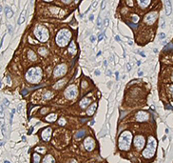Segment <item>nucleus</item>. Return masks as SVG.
Returning a JSON list of instances; mask_svg holds the SVG:
<instances>
[{
    "instance_id": "1",
    "label": "nucleus",
    "mask_w": 173,
    "mask_h": 163,
    "mask_svg": "<svg viewBox=\"0 0 173 163\" xmlns=\"http://www.w3.org/2000/svg\"><path fill=\"white\" fill-rule=\"evenodd\" d=\"M42 79V70L39 67H32L26 73V80L31 84H36Z\"/></svg>"
},
{
    "instance_id": "2",
    "label": "nucleus",
    "mask_w": 173,
    "mask_h": 163,
    "mask_svg": "<svg viewBox=\"0 0 173 163\" xmlns=\"http://www.w3.org/2000/svg\"><path fill=\"white\" fill-rule=\"evenodd\" d=\"M132 140V135L129 131H124L120 135L118 139V147L122 151L128 150Z\"/></svg>"
},
{
    "instance_id": "3",
    "label": "nucleus",
    "mask_w": 173,
    "mask_h": 163,
    "mask_svg": "<svg viewBox=\"0 0 173 163\" xmlns=\"http://www.w3.org/2000/svg\"><path fill=\"white\" fill-rule=\"evenodd\" d=\"M71 37V32L68 30V29H62L61 31L58 32V33L56 34V44L59 46V47H65L67 46L68 43L70 42Z\"/></svg>"
},
{
    "instance_id": "4",
    "label": "nucleus",
    "mask_w": 173,
    "mask_h": 163,
    "mask_svg": "<svg viewBox=\"0 0 173 163\" xmlns=\"http://www.w3.org/2000/svg\"><path fill=\"white\" fill-rule=\"evenodd\" d=\"M156 148H157V141L154 138L153 136H149L148 140H147V146L145 149V151L143 152V156L145 158H151L156 152Z\"/></svg>"
},
{
    "instance_id": "5",
    "label": "nucleus",
    "mask_w": 173,
    "mask_h": 163,
    "mask_svg": "<svg viewBox=\"0 0 173 163\" xmlns=\"http://www.w3.org/2000/svg\"><path fill=\"white\" fill-rule=\"evenodd\" d=\"M33 33H34L36 38L41 42H46L50 37L49 31L44 26H41V25L35 27L34 31H33Z\"/></svg>"
},
{
    "instance_id": "6",
    "label": "nucleus",
    "mask_w": 173,
    "mask_h": 163,
    "mask_svg": "<svg viewBox=\"0 0 173 163\" xmlns=\"http://www.w3.org/2000/svg\"><path fill=\"white\" fill-rule=\"evenodd\" d=\"M77 95H78V90L75 85L69 86L65 91V96L68 99H74L77 97Z\"/></svg>"
},
{
    "instance_id": "7",
    "label": "nucleus",
    "mask_w": 173,
    "mask_h": 163,
    "mask_svg": "<svg viewBox=\"0 0 173 163\" xmlns=\"http://www.w3.org/2000/svg\"><path fill=\"white\" fill-rule=\"evenodd\" d=\"M68 71V67L66 64H59L53 71V76L54 77H62L66 75Z\"/></svg>"
},
{
    "instance_id": "8",
    "label": "nucleus",
    "mask_w": 173,
    "mask_h": 163,
    "mask_svg": "<svg viewBox=\"0 0 173 163\" xmlns=\"http://www.w3.org/2000/svg\"><path fill=\"white\" fill-rule=\"evenodd\" d=\"M158 18V12H147L144 18L145 23L147 25H152L153 23H155V21Z\"/></svg>"
},
{
    "instance_id": "9",
    "label": "nucleus",
    "mask_w": 173,
    "mask_h": 163,
    "mask_svg": "<svg viewBox=\"0 0 173 163\" xmlns=\"http://www.w3.org/2000/svg\"><path fill=\"white\" fill-rule=\"evenodd\" d=\"M145 143H146V140H145V137L143 135H137L135 136L134 138V146L137 150H142L144 146H145Z\"/></svg>"
},
{
    "instance_id": "10",
    "label": "nucleus",
    "mask_w": 173,
    "mask_h": 163,
    "mask_svg": "<svg viewBox=\"0 0 173 163\" xmlns=\"http://www.w3.org/2000/svg\"><path fill=\"white\" fill-rule=\"evenodd\" d=\"M84 145H85L87 151L91 152L95 148V141L91 137H87L84 141Z\"/></svg>"
},
{
    "instance_id": "11",
    "label": "nucleus",
    "mask_w": 173,
    "mask_h": 163,
    "mask_svg": "<svg viewBox=\"0 0 173 163\" xmlns=\"http://www.w3.org/2000/svg\"><path fill=\"white\" fill-rule=\"evenodd\" d=\"M148 118H149V115L146 112L144 111L138 112L136 116H135V119L137 120L138 122H144V121L148 120Z\"/></svg>"
},
{
    "instance_id": "12",
    "label": "nucleus",
    "mask_w": 173,
    "mask_h": 163,
    "mask_svg": "<svg viewBox=\"0 0 173 163\" xmlns=\"http://www.w3.org/2000/svg\"><path fill=\"white\" fill-rule=\"evenodd\" d=\"M51 133H52V131H51V127H48L45 130H43L42 133H41V138H42V140H44V141H49L51 139Z\"/></svg>"
},
{
    "instance_id": "13",
    "label": "nucleus",
    "mask_w": 173,
    "mask_h": 163,
    "mask_svg": "<svg viewBox=\"0 0 173 163\" xmlns=\"http://www.w3.org/2000/svg\"><path fill=\"white\" fill-rule=\"evenodd\" d=\"M96 108H97V104L96 103H93L91 106L89 107V109L87 110V115H89V116H91V115L94 114V112L96 111Z\"/></svg>"
},
{
    "instance_id": "14",
    "label": "nucleus",
    "mask_w": 173,
    "mask_h": 163,
    "mask_svg": "<svg viewBox=\"0 0 173 163\" xmlns=\"http://www.w3.org/2000/svg\"><path fill=\"white\" fill-rule=\"evenodd\" d=\"M91 100L90 99V98H83L81 101H80V103H79V105H80V107L82 108V109H85V108H87L88 106H89V104L91 103Z\"/></svg>"
},
{
    "instance_id": "15",
    "label": "nucleus",
    "mask_w": 173,
    "mask_h": 163,
    "mask_svg": "<svg viewBox=\"0 0 173 163\" xmlns=\"http://www.w3.org/2000/svg\"><path fill=\"white\" fill-rule=\"evenodd\" d=\"M137 3L140 6V8L146 9L150 4V0H139V1H137Z\"/></svg>"
},
{
    "instance_id": "16",
    "label": "nucleus",
    "mask_w": 173,
    "mask_h": 163,
    "mask_svg": "<svg viewBox=\"0 0 173 163\" xmlns=\"http://www.w3.org/2000/svg\"><path fill=\"white\" fill-rule=\"evenodd\" d=\"M165 13H166V15H169L171 13V10H172V8H171V3H170L169 0H165Z\"/></svg>"
},
{
    "instance_id": "17",
    "label": "nucleus",
    "mask_w": 173,
    "mask_h": 163,
    "mask_svg": "<svg viewBox=\"0 0 173 163\" xmlns=\"http://www.w3.org/2000/svg\"><path fill=\"white\" fill-rule=\"evenodd\" d=\"M54 162H55L54 157L51 155H47L43 158V160H42V163H54Z\"/></svg>"
},
{
    "instance_id": "18",
    "label": "nucleus",
    "mask_w": 173,
    "mask_h": 163,
    "mask_svg": "<svg viewBox=\"0 0 173 163\" xmlns=\"http://www.w3.org/2000/svg\"><path fill=\"white\" fill-rule=\"evenodd\" d=\"M67 81L68 80L67 79H62V80H60V81H58V82H56V83L53 85V88L54 89H60V88H62L65 85V84L67 83Z\"/></svg>"
},
{
    "instance_id": "19",
    "label": "nucleus",
    "mask_w": 173,
    "mask_h": 163,
    "mask_svg": "<svg viewBox=\"0 0 173 163\" xmlns=\"http://www.w3.org/2000/svg\"><path fill=\"white\" fill-rule=\"evenodd\" d=\"M28 58L31 60V61H35L36 56L33 51H32V50H29L28 51Z\"/></svg>"
},
{
    "instance_id": "20",
    "label": "nucleus",
    "mask_w": 173,
    "mask_h": 163,
    "mask_svg": "<svg viewBox=\"0 0 173 163\" xmlns=\"http://www.w3.org/2000/svg\"><path fill=\"white\" fill-rule=\"evenodd\" d=\"M69 52L72 53V55H74L75 52H76V45L73 41H71V44H70V46H69Z\"/></svg>"
},
{
    "instance_id": "21",
    "label": "nucleus",
    "mask_w": 173,
    "mask_h": 163,
    "mask_svg": "<svg viewBox=\"0 0 173 163\" xmlns=\"http://www.w3.org/2000/svg\"><path fill=\"white\" fill-rule=\"evenodd\" d=\"M56 118H57V115H55V114H51V115H49L46 117V120H47L48 122H53V121L56 120Z\"/></svg>"
},
{
    "instance_id": "22",
    "label": "nucleus",
    "mask_w": 173,
    "mask_h": 163,
    "mask_svg": "<svg viewBox=\"0 0 173 163\" xmlns=\"http://www.w3.org/2000/svg\"><path fill=\"white\" fill-rule=\"evenodd\" d=\"M85 135H86V131L85 130H80V131H78L75 134V138L76 139L82 138V137L85 136Z\"/></svg>"
},
{
    "instance_id": "23",
    "label": "nucleus",
    "mask_w": 173,
    "mask_h": 163,
    "mask_svg": "<svg viewBox=\"0 0 173 163\" xmlns=\"http://www.w3.org/2000/svg\"><path fill=\"white\" fill-rule=\"evenodd\" d=\"M41 158H40V155L37 153H34L32 155V163H39Z\"/></svg>"
},
{
    "instance_id": "24",
    "label": "nucleus",
    "mask_w": 173,
    "mask_h": 163,
    "mask_svg": "<svg viewBox=\"0 0 173 163\" xmlns=\"http://www.w3.org/2000/svg\"><path fill=\"white\" fill-rule=\"evenodd\" d=\"M38 53H39L40 56H47V53H48V51H47V49L46 48H44V47H41V48L38 49Z\"/></svg>"
},
{
    "instance_id": "25",
    "label": "nucleus",
    "mask_w": 173,
    "mask_h": 163,
    "mask_svg": "<svg viewBox=\"0 0 173 163\" xmlns=\"http://www.w3.org/2000/svg\"><path fill=\"white\" fill-rule=\"evenodd\" d=\"M5 10H6V15H7V18H11V17L13 15V12H12L9 7H6Z\"/></svg>"
},
{
    "instance_id": "26",
    "label": "nucleus",
    "mask_w": 173,
    "mask_h": 163,
    "mask_svg": "<svg viewBox=\"0 0 173 163\" xmlns=\"http://www.w3.org/2000/svg\"><path fill=\"white\" fill-rule=\"evenodd\" d=\"M52 96H53V94H52V93H51V92H47V93L43 96V99L49 100V99H51Z\"/></svg>"
},
{
    "instance_id": "27",
    "label": "nucleus",
    "mask_w": 173,
    "mask_h": 163,
    "mask_svg": "<svg viewBox=\"0 0 173 163\" xmlns=\"http://www.w3.org/2000/svg\"><path fill=\"white\" fill-rule=\"evenodd\" d=\"M173 52V45L172 44H167L166 46H165V48H164V52Z\"/></svg>"
},
{
    "instance_id": "28",
    "label": "nucleus",
    "mask_w": 173,
    "mask_h": 163,
    "mask_svg": "<svg viewBox=\"0 0 173 163\" xmlns=\"http://www.w3.org/2000/svg\"><path fill=\"white\" fill-rule=\"evenodd\" d=\"M25 18H26V16H25V11H24L22 12V14H21V16L19 17V19H18V24H22L24 22V20H25Z\"/></svg>"
},
{
    "instance_id": "29",
    "label": "nucleus",
    "mask_w": 173,
    "mask_h": 163,
    "mask_svg": "<svg viewBox=\"0 0 173 163\" xmlns=\"http://www.w3.org/2000/svg\"><path fill=\"white\" fill-rule=\"evenodd\" d=\"M35 152H37V153H41V154H45V153H46V148L45 147H36Z\"/></svg>"
},
{
    "instance_id": "30",
    "label": "nucleus",
    "mask_w": 173,
    "mask_h": 163,
    "mask_svg": "<svg viewBox=\"0 0 173 163\" xmlns=\"http://www.w3.org/2000/svg\"><path fill=\"white\" fill-rule=\"evenodd\" d=\"M58 124H59L60 126H64V125L66 124V119L63 118V117H61V118L58 120Z\"/></svg>"
},
{
    "instance_id": "31",
    "label": "nucleus",
    "mask_w": 173,
    "mask_h": 163,
    "mask_svg": "<svg viewBox=\"0 0 173 163\" xmlns=\"http://www.w3.org/2000/svg\"><path fill=\"white\" fill-rule=\"evenodd\" d=\"M131 19H132V21L134 22V24H136L138 22V20H139V17H138V15L134 14V15L131 16ZM133 22H132V23H133Z\"/></svg>"
},
{
    "instance_id": "32",
    "label": "nucleus",
    "mask_w": 173,
    "mask_h": 163,
    "mask_svg": "<svg viewBox=\"0 0 173 163\" xmlns=\"http://www.w3.org/2000/svg\"><path fill=\"white\" fill-rule=\"evenodd\" d=\"M169 93H170V96L173 98V85H170L169 86Z\"/></svg>"
},
{
    "instance_id": "33",
    "label": "nucleus",
    "mask_w": 173,
    "mask_h": 163,
    "mask_svg": "<svg viewBox=\"0 0 173 163\" xmlns=\"http://www.w3.org/2000/svg\"><path fill=\"white\" fill-rule=\"evenodd\" d=\"M128 25H129V26H130V27H131L132 29H136V28H137V25H136V24H133L132 22H129V23H128Z\"/></svg>"
},
{
    "instance_id": "34",
    "label": "nucleus",
    "mask_w": 173,
    "mask_h": 163,
    "mask_svg": "<svg viewBox=\"0 0 173 163\" xmlns=\"http://www.w3.org/2000/svg\"><path fill=\"white\" fill-rule=\"evenodd\" d=\"M159 37H160V39H164V38H165V34L162 32V33H160V34H159Z\"/></svg>"
},
{
    "instance_id": "35",
    "label": "nucleus",
    "mask_w": 173,
    "mask_h": 163,
    "mask_svg": "<svg viewBox=\"0 0 173 163\" xmlns=\"http://www.w3.org/2000/svg\"><path fill=\"white\" fill-rule=\"evenodd\" d=\"M68 163H78L75 159H70L69 161H68Z\"/></svg>"
},
{
    "instance_id": "36",
    "label": "nucleus",
    "mask_w": 173,
    "mask_h": 163,
    "mask_svg": "<svg viewBox=\"0 0 173 163\" xmlns=\"http://www.w3.org/2000/svg\"><path fill=\"white\" fill-rule=\"evenodd\" d=\"M87 86H88V84H87V82L85 81V80H84V81L82 82V87L83 88H86Z\"/></svg>"
},
{
    "instance_id": "37",
    "label": "nucleus",
    "mask_w": 173,
    "mask_h": 163,
    "mask_svg": "<svg viewBox=\"0 0 173 163\" xmlns=\"http://www.w3.org/2000/svg\"><path fill=\"white\" fill-rule=\"evenodd\" d=\"M47 111H48L47 108H44V109H42V110H41L40 112H41V114H45V113H46Z\"/></svg>"
},
{
    "instance_id": "38",
    "label": "nucleus",
    "mask_w": 173,
    "mask_h": 163,
    "mask_svg": "<svg viewBox=\"0 0 173 163\" xmlns=\"http://www.w3.org/2000/svg\"><path fill=\"white\" fill-rule=\"evenodd\" d=\"M97 25H98V26H101V22H100V17H98V20H97Z\"/></svg>"
},
{
    "instance_id": "39",
    "label": "nucleus",
    "mask_w": 173,
    "mask_h": 163,
    "mask_svg": "<svg viewBox=\"0 0 173 163\" xmlns=\"http://www.w3.org/2000/svg\"><path fill=\"white\" fill-rule=\"evenodd\" d=\"M94 40H95V37H94V36H93V35L91 36V42H93Z\"/></svg>"
},
{
    "instance_id": "40",
    "label": "nucleus",
    "mask_w": 173,
    "mask_h": 163,
    "mask_svg": "<svg viewBox=\"0 0 173 163\" xmlns=\"http://www.w3.org/2000/svg\"><path fill=\"white\" fill-rule=\"evenodd\" d=\"M64 3H66V4H70V3H71V1H66V0H63Z\"/></svg>"
},
{
    "instance_id": "41",
    "label": "nucleus",
    "mask_w": 173,
    "mask_h": 163,
    "mask_svg": "<svg viewBox=\"0 0 173 163\" xmlns=\"http://www.w3.org/2000/svg\"><path fill=\"white\" fill-rule=\"evenodd\" d=\"M115 39L117 40V41H121V39H120V37H119L118 35H116V36H115Z\"/></svg>"
},
{
    "instance_id": "42",
    "label": "nucleus",
    "mask_w": 173,
    "mask_h": 163,
    "mask_svg": "<svg viewBox=\"0 0 173 163\" xmlns=\"http://www.w3.org/2000/svg\"><path fill=\"white\" fill-rule=\"evenodd\" d=\"M100 75V71H95V76H99Z\"/></svg>"
},
{
    "instance_id": "43",
    "label": "nucleus",
    "mask_w": 173,
    "mask_h": 163,
    "mask_svg": "<svg viewBox=\"0 0 173 163\" xmlns=\"http://www.w3.org/2000/svg\"><path fill=\"white\" fill-rule=\"evenodd\" d=\"M26 94H27V90H23V92H22V95H23V96H25Z\"/></svg>"
},
{
    "instance_id": "44",
    "label": "nucleus",
    "mask_w": 173,
    "mask_h": 163,
    "mask_svg": "<svg viewBox=\"0 0 173 163\" xmlns=\"http://www.w3.org/2000/svg\"><path fill=\"white\" fill-rule=\"evenodd\" d=\"M93 18H94V16H93V14H91V15L90 16V20H93Z\"/></svg>"
},
{
    "instance_id": "45",
    "label": "nucleus",
    "mask_w": 173,
    "mask_h": 163,
    "mask_svg": "<svg viewBox=\"0 0 173 163\" xmlns=\"http://www.w3.org/2000/svg\"><path fill=\"white\" fill-rule=\"evenodd\" d=\"M138 75H139V76H143V72H141V71H139V73H138Z\"/></svg>"
},
{
    "instance_id": "46",
    "label": "nucleus",
    "mask_w": 173,
    "mask_h": 163,
    "mask_svg": "<svg viewBox=\"0 0 173 163\" xmlns=\"http://www.w3.org/2000/svg\"><path fill=\"white\" fill-rule=\"evenodd\" d=\"M105 8V2H102V9Z\"/></svg>"
},
{
    "instance_id": "47",
    "label": "nucleus",
    "mask_w": 173,
    "mask_h": 163,
    "mask_svg": "<svg viewBox=\"0 0 173 163\" xmlns=\"http://www.w3.org/2000/svg\"><path fill=\"white\" fill-rule=\"evenodd\" d=\"M127 71H130V66H129V64H127Z\"/></svg>"
},
{
    "instance_id": "48",
    "label": "nucleus",
    "mask_w": 173,
    "mask_h": 163,
    "mask_svg": "<svg viewBox=\"0 0 173 163\" xmlns=\"http://www.w3.org/2000/svg\"><path fill=\"white\" fill-rule=\"evenodd\" d=\"M103 37H104L103 35H100V36H99V40H102V39H103Z\"/></svg>"
},
{
    "instance_id": "49",
    "label": "nucleus",
    "mask_w": 173,
    "mask_h": 163,
    "mask_svg": "<svg viewBox=\"0 0 173 163\" xmlns=\"http://www.w3.org/2000/svg\"><path fill=\"white\" fill-rule=\"evenodd\" d=\"M140 55H141L142 56H145V53H144V52H140Z\"/></svg>"
},
{
    "instance_id": "50",
    "label": "nucleus",
    "mask_w": 173,
    "mask_h": 163,
    "mask_svg": "<svg viewBox=\"0 0 173 163\" xmlns=\"http://www.w3.org/2000/svg\"><path fill=\"white\" fill-rule=\"evenodd\" d=\"M166 109H168V110H170V109H171V107H170L169 105H167V106H166Z\"/></svg>"
},
{
    "instance_id": "51",
    "label": "nucleus",
    "mask_w": 173,
    "mask_h": 163,
    "mask_svg": "<svg viewBox=\"0 0 173 163\" xmlns=\"http://www.w3.org/2000/svg\"><path fill=\"white\" fill-rule=\"evenodd\" d=\"M2 10H3V9H2V6H0V12H2Z\"/></svg>"
},
{
    "instance_id": "52",
    "label": "nucleus",
    "mask_w": 173,
    "mask_h": 163,
    "mask_svg": "<svg viewBox=\"0 0 173 163\" xmlns=\"http://www.w3.org/2000/svg\"><path fill=\"white\" fill-rule=\"evenodd\" d=\"M171 80L173 81V72H172V75H171Z\"/></svg>"
},
{
    "instance_id": "53",
    "label": "nucleus",
    "mask_w": 173,
    "mask_h": 163,
    "mask_svg": "<svg viewBox=\"0 0 173 163\" xmlns=\"http://www.w3.org/2000/svg\"><path fill=\"white\" fill-rule=\"evenodd\" d=\"M5 163H10V162H8V161H6V162H5Z\"/></svg>"
},
{
    "instance_id": "54",
    "label": "nucleus",
    "mask_w": 173,
    "mask_h": 163,
    "mask_svg": "<svg viewBox=\"0 0 173 163\" xmlns=\"http://www.w3.org/2000/svg\"><path fill=\"white\" fill-rule=\"evenodd\" d=\"M0 88H1V82H0Z\"/></svg>"
}]
</instances>
